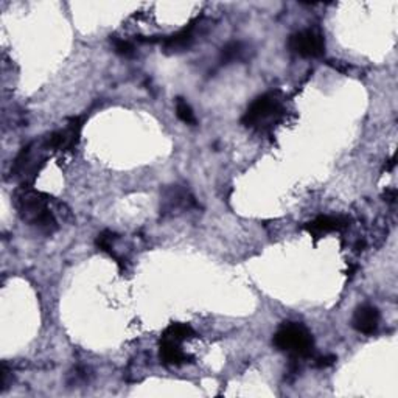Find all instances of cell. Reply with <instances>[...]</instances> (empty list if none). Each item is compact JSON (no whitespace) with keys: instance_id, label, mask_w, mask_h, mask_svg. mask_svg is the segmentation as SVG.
<instances>
[{"instance_id":"obj_1","label":"cell","mask_w":398,"mask_h":398,"mask_svg":"<svg viewBox=\"0 0 398 398\" xmlns=\"http://www.w3.org/2000/svg\"><path fill=\"white\" fill-rule=\"evenodd\" d=\"M17 210L23 221L46 235H52L58 229V222L50 209V198L41 191L23 190L17 196Z\"/></svg>"},{"instance_id":"obj_2","label":"cell","mask_w":398,"mask_h":398,"mask_svg":"<svg viewBox=\"0 0 398 398\" xmlns=\"http://www.w3.org/2000/svg\"><path fill=\"white\" fill-rule=\"evenodd\" d=\"M277 350L288 353L292 359L310 358L314 352V339L310 330L298 322H283L274 334Z\"/></svg>"},{"instance_id":"obj_3","label":"cell","mask_w":398,"mask_h":398,"mask_svg":"<svg viewBox=\"0 0 398 398\" xmlns=\"http://www.w3.org/2000/svg\"><path fill=\"white\" fill-rule=\"evenodd\" d=\"M283 114L282 100L277 93L267 92L254 100L243 115L241 122L245 126L252 129H265L272 126Z\"/></svg>"},{"instance_id":"obj_4","label":"cell","mask_w":398,"mask_h":398,"mask_svg":"<svg viewBox=\"0 0 398 398\" xmlns=\"http://www.w3.org/2000/svg\"><path fill=\"white\" fill-rule=\"evenodd\" d=\"M288 47L301 58H321L325 53V39L317 30H301L290 36Z\"/></svg>"},{"instance_id":"obj_5","label":"cell","mask_w":398,"mask_h":398,"mask_svg":"<svg viewBox=\"0 0 398 398\" xmlns=\"http://www.w3.org/2000/svg\"><path fill=\"white\" fill-rule=\"evenodd\" d=\"M81 128H83V122L81 118H72L64 129L55 131L50 134L46 140H44V146L46 149H55V151H67L77 145L79 140Z\"/></svg>"},{"instance_id":"obj_6","label":"cell","mask_w":398,"mask_h":398,"mask_svg":"<svg viewBox=\"0 0 398 398\" xmlns=\"http://www.w3.org/2000/svg\"><path fill=\"white\" fill-rule=\"evenodd\" d=\"M352 325L358 333L373 334L379 325V311L373 305L364 303L354 310L352 317Z\"/></svg>"},{"instance_id":"obj_7","label":"cell","mask_w":398,"mask_h":398,"mask_svg":"<svg viewBox=\"0 0 398 398\" xmlns=\"http://www.w3.org/2000/svg\"><path fill=\"white\" fill-rule=\"evenodd\" d=\"M350 220L345 216H332V215H322L317 216L316 220L305 224V230L314 238H321L325 234L338 232V230L345 229Z\"/></svg>"},{"instance_id":"obj_8","label":"cell","mask_w":398,"mask_h":398,"mask_svg":"<svg viewBox=\"0 0 398 398\" xmlns=\"http://www.w3.org/2000/svg\"><path fill=\"white\" fill-rule=\"evenodd\" d=\"M193 41H195V35H193V27L190 25L189 28H184L178 31L176 35H171L162 39V48L168 55L185 52L191 47Z\"/></svg>"},{"instance_id":"obj_9","label":"cell","mask_w":398,"mask_h":398,"mask_svg":"<svg viewBox=\"0 0 398 398\" xmlns=\"http://www.w3.org/2000/svg\"><path fill=\"white\" fill-rule=\"evenodd\" d=\"M190 205H195V199H193L189 191L179 189L178 185H173L164 193V199H162V210L165 211H174L180 207L189 209Z\"/></svg>"},{"instance_id":"obj_10","label":"cell","mask_w":398,"mask_h":398,"mask_svg":"<svg viewBox=\"0 0 398 398\" xmlns=\"http://www.w3.org/2000/svg\"><path fill=\"white\" fill-rule=\"evenodd\" d=\"M159 358L162 361V364L165 366H180L187 363V353H184L182 348H180V344L170 339H160V345H159Z\"/></svg>"},{"instance_id":"obj_11","label":"cell","mask_w":398,"mask_h":398,"mask_svg":"<svg viewBox=\"0 0 398 398\" xmlns=\"http://www.w3.org/2000/svg\"><path fill=\"white\" fill-rule=\"evenodd\" d=\"M195 336H196L195 330H193L189 323L176 322V323H171V325L165 330L164 334H162V338L174 341V342H178V344H182L184 341L195 338Z\"/></svg>"},{"instance_id":"obj_12","label":"cell","mask_w":398,"mask_h":398,"mask_svg":"<svg viewBox=\"0 0 398 398\" xmlns=\"http://www.w3.org/2000/svg\"><path fill=\"white\" fill-rule=\"evenodd\" d=\"M245 52H246V48L241 42L232 41L221 48L220 61L222 62V64H230V62L240 61L243 59V56H245Z\"/></svg>"},{"instance_id":"obj_13","label":"cell","mask_w":398,"mask_h":398,"mask_svg":"<svg viewBox=\"0 0 398 398\" xmlns=\"http://www.w3.org/2000/svg\"><path fill=\"white\" fill-rule=\"evenodd\" d=\"M176 115L180 122H184L187 124H191V126L198 123L196 115H195V112H193L191 106L187 103L182 97L176 98Z\"/></svg>"},{"instance_id":"obj_14","label":"cell","mask_w":398,"mask_h":398,"mask_svg":"<svg viewBox=\"0 0 398 398\" xmlns=\"http://www.w3.org/2000/svg\"><path fill=\"white\" fill-rule=\"evenodd\" d=\"M117 238H118V235L115 232H112V230H103V232L98 234V236L95 238V246L100 249V251L108 252L109 255H114L112 247H114V243L117 241Z\"/></svg>"},{"instance_id":"obj_15","label":"cell","mask_w":398,"mask_h":398,"mask_svg":"<svg viewBox=\"0 0 398 398\" xmlns=\"http://www.w3.org/2000/svg\"><path fill=\"white\" fill-rule=\"evenodd\" d=\"M111 42L114 44L115 53L120 55V56H124V58H129V56H133L135 53V48H134V46L129 41L118 39V37H114V39H111Z\"/></svg>"},{"instance_id":"obj_16","label":"cell","mask_w":398,"mask_h":398,"mask_svg":"<svg viewBox=\"0 0 398 398\" xmlns=\"http://www.w3.org/2000/svg\"><path fill=\"white\" fill-rule=\"evenodd\" d=\"M336 358L334 354H322V357H317L316 358V366L319 367V369H327V367H332L336 363Z\"/></svg>"},{"instance_id":"obj_17","label":"cell","mask_w":398,"mask_h":398,"mask_svg":"<svg viewBox=\"0 0 398 398\" xmlns=\"http://www.w3.org/2000/svg\"><path fill=\"white\" fill-rule=\"evenodd\" d=\"M384 198H386V201H388V202H394L395 199H397V190H395V189L386 190Z\"/></svg>"}]
</instances>
